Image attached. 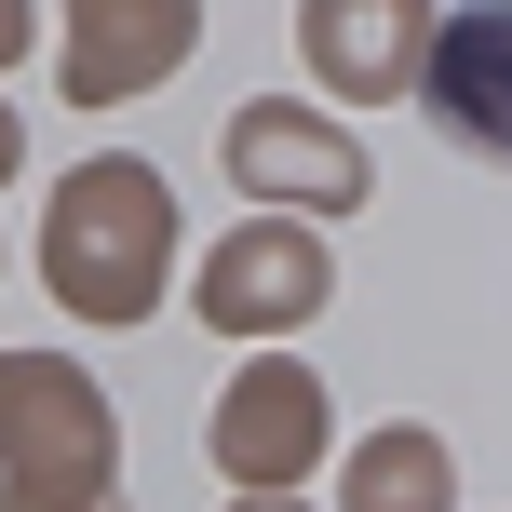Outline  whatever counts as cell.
Returning a JSON list of instances; mask_svg holds the SVG:
<instances>
[{"instance_id": "6da1fadb", "label": "cell", "mask_w": 512, "mask_h": 512, "mask_svg": "<svg viewBox=\"0 0 512 512\" xmlns=\"http://www.w3.org/2000/svg\"><path fill=\"white\" fill-rule=\"evenodd\" d=\"M162 243H176V203H162L149 162H81L41 216V283L81 324H135L162 297Z\"/></svg>"}, {"instance_id": "7a4b0ae2", "label": "cell", "mask_w": 512, "mask_h": 512, "mask_svg": "<svg viewBox=\"0 0 512 512\" xmlns=\"http://www.w3.org/2000/svg\"><path fill=\"white\" fill-rule=\"evenodd\" d=\"M0 459H14V512H122L108 499V405L81 364L0 351Z\"/></svg>"}, {"instance_id": "3957f363", "label": "cell", "mask_w": 512, "mask_h": 512, "mask_svg": "<svg viewBox=\"0 0 512 512\" xmlns=\"http://www.w3.org/2000/svg\"><path fill=\"white\" fill-rule=\"evenodd\" d=\"M418 108H432L445 149L512 162V0H472V14L432 27V54H418Z\"/></svg>"}, {"instance_id": "277c9868", "label": "cell", "mask_w": 512, "mask_h": 512, "mask_svg": "<svg viewBox=\"0 0 512 512\" xmlns=\"http://www.w3.org/2000/svg\"><path fill=\"white\" fill-rule=\"evenodd\" d=\"M216 162H230L243 189H283V203H324V216H337V203H364V149H351L337 122H310V108H270V95L230 108Z\"/></svg>"}, {"instance_id": "5b68a950", "label": "cell", "mask_w": 512, "mask_h": 512, "mask_svg": "<svg viewBox=\"0 0 512 512\" xmlns=\"http://www.w3.org/2000/svg\"><path fill=\"white\" fill-rule=\"evenodd\" d=\"M310 445H324V391H310V364L256 351L230 378V405H216V459H230V486H297Z\"/></svg>"}, {"instance_id": "8992f818", "label": "cell", "mask_w": 512, "mask_h": 512, "mask_svg": "<svg viewBox=\"0 0 512 512\" xmlns=\"http://www.w3.org/2000/svg\"><path fill=\"white\" fill-rule=\"evenodd\" d=\"M68 95L81 108H122L135 81H162L176 68L189 41H203V14H189V0H68Z\"/></svg>"}, {"instance_id": "52a82bcc", "label": "cell", "mask_w": 512, "mask_h": 512, "mask_svg": "<svg viewBox=\"0 0 512 512\" xmlns=\"http://www.w3.org/2000/svg\"><path fill=\"white\" fill-rule=\"evenodd\" d=\"M310 310H324V243L310 230L216 243V270H203V324L216 337H270V324H310Z\"/></svg>"}, {"instance_id": "ba28073f", "label": "cell", "mask_w": 512, "mask_h": 512, "mask_svg": "<svg viewBox=\"0 0 512 512\" xmlns=\"http://www.w3.org/2000/svg\"><path fill=\"white\" fill-rule=\"evenodd\" d=\"M418 27H432V0H310V14H297V41H310V68H324L337 95H364V108H378V95H405V81H418V54H432Z\"/></svg>"}, {"instance_id": "9c48e42d", "label": "cell", "mask_w": 512, "mask_h": 512, "mask_svg": "<svg viewBox=\"0 0 512 512\" xmlns=\"http://www.w3.org/2000/svg\"><path fill=\"white\" fill-rule=\"evenodd\" d=\"M351 512H445V445H432V432H364Z\"/></svg>"}, {"instance_id": "30bf717a", "label": "cell", "mask_w": 512, "mask_h": 512, "mask_svg": "<svg viewBox=\"0 0 512 512\" xmlns=\"http://www.w3.org/2000/svg\"><path fill=\"white\" fill-rule=\"evenodd\" d=\"M0 54H27V0H0Z\"/></svg>"}, {"instance_id": "8fae6325", "label": "cell", "mask_w": 512, "mask_h": 512, "mask_svg": "<svg viewBox=\"0 0 512 512\" xmlns=\"http://www.w3.org/2000/svg\"><path fill=\"white\" fill-rule=\"evenodd\" d=\"M0 176H14V108H0Z\"/></svg>"}, {"instance_id": "7c38bea8", "label": "cell", "mask_w": 512, "mask_h": 512, "mask_svg": "<svg viewBox=\"0 0 512 512\" xmlns=\"http://www.w3.org/2000/svg\"><path fill=\"white\" fill-rule=\"evenodd\" d=\"M243 512H283V486H256V499H243Z\"/></svg>"}]
</instances>
